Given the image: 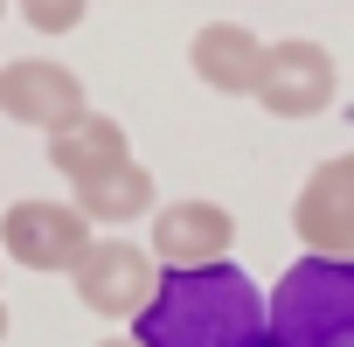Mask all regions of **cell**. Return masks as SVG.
<instances>
[{
  "label": "cell",
  "mask_w": 354,
  "mask_h": 347,
  "mask_svg": "<svg viewBox=\"0 0 354 347\" xmlns=\"http://www.w3.org/2000/svg\"><path fill=\"white\" fill-rule=\"evenodd\" d=\"M139 347H264V292L243 264L160 271L153 299L132 312Z\"/></svg>",
  "instance_id": "cell-1"
},
{
  "label": "cell",
  "mask_w": 354,
  "mask_h": 347,
  "mask_svg": "<svg viewBox=\"0 0 354 347\" xmlns=\"http://www.w3.org/2000/svg\"><path fill=\"white\" fill-rule=\"evenodd\" d=\"M264 347H354V257H299L264 299Z\"/></svg>",
  "instance_id": "cell-2"
},
{
  "label": "cell",
  "mask_w": 354,
  "mask_h": 347,
  "mask_svg": "<svg viewBox=\"0 0 354 347\" xmlns=\"http://www.w3.org/2000/svg\"><path fill=\"white\" fill-rule=\"evenodd\" d=\"M333 56L306 35H285V42H264V70H257V104L271 118H319L333 104Z\"/></svg>",
  "instance_id": "cell-3"
},
{
  "label": "cell",
  "mask_w": 354,
  "mask_h": 347,
  "mask_svg": "<svg viewBox=\"0 0 354 347\" xmlns=\"http://www.w3.org/2000/svg\"><path fill=\"white\" fill-rule=\"evenodd\" d=\"M0 111L15 125H35V132H63L91 111V97H84V77L70 63L15 56V63H0Z\"/></svg>",
  "instance_id": "cell-4"
},
{
  "label": "cell",
  "mask_w": 354,
  "mask_h": 347,
  "mask_svg": "<svg viewBox=\"0 0 354 347\" xmlns=\"http://www.w3.org/2000/svg\"><path fill=\"white\" fill-rule=\"evenodd\" d=\"M70 278H77V299H84L97 319H132V312L153 299L160 264H153L139 243H125V236H91V250L70 264Z\"/></svg>",
  "instance_id": "cell-5"
},
{
  "label": "cell",
  "mask_w": 354,
  "mask_h": 347,
  "mask_svg": "<svg viewBox=\"0 0 354 347\" xmlns=\"http://www.w3.org/2000/svg\"><path fill=\"white\" fill-rule=\"evenodd\" d=\"M0 250H8L21 271H70L91 250V223L70 202H15L0 216Z\"/></svg>",
  "instance_id": "cell-6"
},
{
  "label": "cell",
  "mask_w": 354,
  "mask_h": 347,
  "mask_svg": "<svg viewBox=\"0 0 354 347\" xmlns=\"http://www.w3.org/2000/svg\"><path fill=\"white\" fill-rule=\"evenodd\" d=\"M292 229L313 257H354V153H333L306 174L292 202Z\"/></svg>",
  "instance_id": "cell-7"
},
{
  "label": "cell",
  "mask_w": 354,
  "mask_h": 347,
  "mask_svg": "<svg viewBox=\"0 0 354 347\" xmlns=\"http://www.w3.org/2000/svg\"><path fill=\"white\" fill-rule=\"evenodd\" d=\"M230 243H236V216L223 202H167V209H153L146 257L160 271H195V264H223Z\"/></svg>",
  "instance_id": "cell-8"
},
{
  "label": "cell",
  "mask_w": 354,
  "mask_h": 347,
  "mask_svg": "<svg viewBox=\"0 0 354 347\" xmlns=\"http://www.w3.org/2000/svg\"><path fill=\"white\" fill-rule=\"evenodd\" d=\"M188 63H195V77H202L209 91L250 97V91H257V70H264V42H257L243 21H209V28H195Z\"/></svg>",
  "instance_id": "cell-9"
},
{
  "label": "cell",
  "mask_w": 354,
  "mask_h": 347,
  "mask_svg": "<svg viewBox=\"0 0 354 347\" xmlns=\"http://www.w3.org/2000/svg\"><path fill=\"white\" fill-rule=\"evenodd\" d=\"M70 209H84V223H139L153 216V174L139 160H118L104 174H91V181H70Z\"/></svg>",
  "instance_id": "cell-10"
},
{
  "label": "cell",
  "mask_w": 354,
  "mask_h": 347,
  "mask_svg": "<svg viewBox=\"0 0 354 347\" xmlns=\"http://www.w3.org/2000/svg\"><path fill=\"white\" fill-rule=\"evenodd\" d=\"M118 160H132V146H125V125L104 118V111H84L77 125L49 132V167L63 174V181H91V174H104Z\"/></svg>",
  "instance_id": "cell-11"
},
{
  "label": "cell",
  "mask_w": 354,
  "mask_h": 347,
  "mask_svg": "<svg viewBox=\"0 0 354 347\" xmlns=\"http://www.w3.org/2000/svg\"><path fill=\"white\" fill-rule=\"evenodd\" d=\"M84 15H91V0H21V21L35 35H70L84 28Z\"/></svg>",
  "instance_id": "cell-12"
},
{
  "label": "cell",
  "mask_w": 354,
  "mask_h": 347,
  "mask_svg": "<svg viewBox=\"0 0 354 347\" xmlns=\"http://www.w3.org/2000/svg\"><path fill=\"white\" fill-rule=\"evenodd\" d=\"M97 347H139V340H132V333H125V340H97Z\"/></svg>",
  "instance_id": "cell-13"
},
{
  "label": "cell",
  "mask_w": 354,
  "mask_h": 347,
  "mask_svg": "<svg viewBox=\"0 0 354 347\" xmlns=\"http://www.w3.org/2000/svg\"><path fill=\"white\" fill-rule=\"evenodd\" d=\"M0 340H8V306H0Z\"/></svg>",
  "instance_id": "cell-14"
},
{
  "label": "cell",
  "mask_w": 354,
  "mask_h": 347,
  "mask_svg": "<svg viewBox=\"0 0 354 347\" xmlns=\"http://www.w3.org/2000/svg\"><path fill=\"white\" fill-rule=\"evenodd\" d=\"M0 15H8V0H0Z\"/></svg>",
  "instance_id": "cell-15"
}]
</instances>
